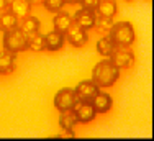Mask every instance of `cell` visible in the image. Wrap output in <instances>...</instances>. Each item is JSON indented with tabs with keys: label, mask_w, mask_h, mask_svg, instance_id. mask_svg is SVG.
Masks as SVG:
<instances>
[{
	"label": "cell",
	"mask_w": 154,
	"mask_h": 141,
	"mask_svg": "<svg viewBox=\"0 0 154 141\" xmlns=\"http://www.w3.org/2000/svg\"><path fill=\"white\" fill-rule=\"evenodd\" d=\"M120 72H122V70L110 61V58H105L94 66L92 80L100 89H108L120 79Z\"/></svg>",
	"instance_id": "cell-1"
},
{
	"label": "cell",
	"mask_w": 154,
	"mask_h": 141,
	"mask_svg": "<svg viewBox=\"0 0 154 141\" xmlns=\"http://www.w3.org/2000/svg\"><path fill=\"white\" fill-rule=\"evenodd\" d=\"M108 36L113 39L116 48H131L136 41V31H134L133 23H130V21L113 23Z\"/></svg>",
	"instance_id": "cell-2"
},
{
	"label": "cell",
	"mask_w": 154,
	"mask_h": 141,
	"mask_svg": "<svg viewBox=\"0 0 154 141\" xmlns=\"http://www.w3.org/2000/svg\"><path fill=\"white\" fill-rule=\"evenodd\" d=\"M2 44H3V49L17 54V53H21V51L28 49V36L20 28L10 30V31L3 33Z\"/></svg>",
	"instance_id": "cell-3"
},
{
	"label": "cell",
	"mask_w": 154,
	"mask_h": 141,
	"mask_svg": "<svg viewBox=\"0 0 154 141\" xmlns=\"http://www.w3.org/2000/svg\"><path fill=\"white\" fill-rule=\"evenodd\" d=\"M77 100L79 99H77L74 89L64 87V89H61V90H57L56 95H54V107H56V110H59V112L72 110L74 105L77 103Z\"/></svg>",
	"instance_id": "cell-4"
},
{
	"label": "cell",
	"mask_w": 154,
	"mask_h": 141,
	"mask_svg": "<svg viewBox=\"0 0 154 141\" xmlns=\"http://www.w3.org/2000/svg\"><path fill=\"white\" fill-rule=\"evenodd\" d=\"M110 61L120 70H123V69H130L136 62V56L130 48H116L110 56Z\"/></svg>",
	"instance_id": "cell-5"
},
{
	"label": "cell",
	"mask_w": 154,
	"mask_h": 141,
	"mask_svg": "<svg viewBox=\"0 0 154 141\" xmlns=\"http://www.w3.org/2000/svg\"><path fill=\"white\" fill-rule=\"evenodd\" d=\"M74 113L77 117V121L79 123H90V121L95 120L97 117V112H95L94 105H92V100H77V103L74 105Z\"/></svg>",
	"instance_id": "cell-6"
},
{
	"label": "cell",
	"mask_w": 154,
	"mask_h": 141,
	"mask_svg": "<svg viewBox=\"0 0 154 141\" xmlns=\"http://www.w3.org/2000/svg\"><path fill=\"white\" fill-rule=\"evenodd\" d=\"M64 36H66V41L74 48H82L89 41V33H87V30L80 28L75 23H72V27L64 33Z\"/></svg>",
	"instance_id": "cell-7"
},
{
	"label": "cell",
	"mask_w": 154,
	"mask_h": 141,
	"mask_svg": "<svg viewBox=\"0 0 154 141\" xmlns=\"http://www.w3.org/2000/svg\"><path fill=\"white\" fill-rule=\"evenodd\" d=\"M74 23L79 25L80 28L84 30H94V25H95V20H97V13H95V10H90V8H85V7H82L80 10H77L74 17Z\"/></svg>",
	"instance_id": "cell-8"
},
{
	"label": "cell",
	"mask_w": 154,
	"mask_h": 141,
	"mask_svg": "<svg viewBox=\"0 0 154 141\" xmlns=\"http://www.w3.org/2000/svg\"><path fill=\"white\" fill-rule=\"evenodd\" d=\"M98 90H100V87H98L92 79L82 80V82H79L74 89V92H75V95L79 100H92Z\"/></svg>",
	"instance_id": "cell-9"
},
{
	"label": "cell",
	"mask_w": 154,
	"mask_h": 141,
	"mask_svg": "<svg viewBox=\"0 0 154 141\" xmlns=\"http://www.w3.org/2000/svg\"><path fill=\"white\" fill-rule=\"evenodd\" d=\"M92 105L95 108V112L98 115H103V113H108L113 107V97L108 94V92H102L98 90L95 94V97L92 99Z\"/></svg>",
	"instance_id": "cell-10"
},
{
	"label": "cell",
	"mask_w": 154,
	"mask_h": 141,
	"mask_svg": "<svg viewBox=\"0 0 154 141\" xmlns=\"http://www.w3.org/2000/svg\"><path fill=\"white\" fill-rule=\"evenodd\" d=\"M64 43H66L64 33H59V31H56V30H53V31H49L45 35V49L46 51H51V53L61 51L62 46H64Z\"/></svg>",
	"instance_id": "cell-11"
},
{
	"label": "cell",
	"mask_w": 154,
	"mask_h": 141,
	"mask_svg": "<svg viewBox=\"0 0 154 141\" xmlns=\"http://www.w3.org/2000/svg\"><path fill=\"white\" fill-rule=\"evenodd\" d=\"M72 23H74V18H72L71 13L67 12H57L54 13V18H53V30H56V31L59 33H66L69 28L72 27Z\"/></svg>",
	"instance_id": "cell-12"
},
{
	"label": "cell",
	"mask_w": 154,
	"mask_h": 141,
	"mask_svg": "<svg viewBox=\"0 0 154 141\" xmlns=\"http://www.w3.org/2000/svg\"><path fill=\"white\" fill-rule=\"evenodd\" d=\"M17 67V54L7 49L0 51V74H10Z\"/></svg>",
	"instance_id": "cell-13"
},
{
	"label": "cell",
	"mask_w": 154,
	"mask_h": 141,
	"mask_svg": "<svg viewBox=\"0 0 154 141\" xmlns=\"http://www.w3.org/2000/svg\"><path fill=\"white\" fill-rule=\"evenodd\" d=\"M18 28H20L26 36H30V35H35V33L39 31V28H41V21H39V18L33 17V15L30 13V15H26L25 18L20 20Z\"/></svg>",
	"instance_id": "cell-14"
},
{
	"label": "cell",
	"mask_w": 154,
	"mask_h": 141,
	"mask_svg": "<svg viewBox=\"0 0 154 141\" xmlns=\"http://www.w3.org/2000/svg\"><path fill=\"white\" fill-rule=\"evenodd\" d=\"M18 23H20V18L17 15H13L8 8L0 12V31H10V30L18 28Z\"/></svg>",
	"instance_id": "cell-15"
},
{
	"label": "cell",
	"mask_w": 154,
	"mask_h": 141,
	"mask_svg": "<svg viewBox=\"0 0 154 141\" xmlns=\"http://www.w3.org/2000/svg\"><path fill=\"white\" fill-rule=\"evenodd\" d=\"M95 13L100 17L115 18V15L118 13V3H116V0H100L95 8Z\"/></svg>",
	"instance_id": "cell-16"
},
{
	"label": "cell",
	"mask_w": 154,
	"mask_h": 141,
	"mask_svg": "<svg viewBox=\"0 0 154 141\" xmlns=\"http://www.w3.org/2000/svg\"><path fill=\"white\" fill-rule=\"evenodd\" d=\"M8 10L18 18H25L31 12V3L28 0H10L8 2Z\"/></svg>",
	"instance_id": "cell-17"
},
{
	"label": "cell",
	"mask_w": 154,
	"mask_h": 141,
	"mask_svg": "<svg viewBox=\"0 0 154 141\" xmlns=\"http://www.w3.org/2000/svg\"><path fill=\"white\" fill-rule=\"evenodd\" d=\"M95 48H97V53L100 54V56H103V58H110V56H112V53L116 49V46H115V43H113V39L110 38L108 35L100 36V38L97 39V44H95Z\"/></svg>",
	"instance_id": "cell-18"
},
{
	"label": "cell",
	"mask_w": 154,
	"mask_h": 141,
	"mask_svg": "<svg viewBox=\"0 0 154 141\" xmlns=\"http://www.w3.org/2000/svg\"><path fill=\"white\" fill-rule=\"evenodd\" d=\"M59 128L64 130V131H71L74 130V127L79 121H77V117L74 113V110H64V112H59Z\"/></svg>",
	"instance_id": "cell-19"
},
{
	"label": "cell",
	"mask_w": 154,
	"mask_h": 141,
	"mask_svg": "<svg viewBox=\"0 0 154 141\" xmlns=\"http://www.w3.org/2000/svg\"><path fill=\"white\" fill-rule=\"evenodd\" d=\"M113 18H108V17H100V15H97V20H95V25L94 28L97 30L98 33H102V35H108L110 30L113 27Z\"/></svg>",
	"instance_id": "cell-20"
},
{
	"label": "cell",
	"mask_w": 154,
	"mask_h": 141,
	"mask_svg": "<svg viewBox=\"0 0 154 141\" xmlns=\"http://www.w3.org/2000/svg\"><path fill=\"white\" fill-rule=\"evenodd\" d=\"M28 49H31V51H46L45 49V36H43L39 31L28 36Z\"/></svg>",
	"instance_id": "cell-21"
},
{
	"label": "cell",
	"mask_w": 154,
	"mask_h": 141,
	"mask_svg": "<svg viewBox=\"0 0 154 141\" xmlns=\"http://www.w3.org/2000/svg\"><path fill=\"white\" fill-rule=\"evenodd\" d=\"M41 5L45 7L48 12H51V13H57V12H61V10L64 8L66 2H64V0H43Z\"/></svg>",
	"instance_id": "cell-22"
},
{
	"label": "cell",
	"mask_w": 154,
	"mask_h": 141,
	"mask_svg": "<svg viewBox=\"0 0 154 141\" xmlns=\"http://www.w3.org/2000/svg\"><path fill=\"white\" fill-rule=\"evenodd\" d=\"M100 0H80V5L85 7V8H90V10H95L98 5Z\"/></svg>",
	"instance_id": "cell-23"
},
{
	"label": "cell",
	"mask_w": 154,
	"mask_h": 141,
	"mask_svg": "<svg viewBox=\"0 0 154 141\" xmlns=\"http://www.w3.org/2000/svg\"><path fill=\"white\" fill-rule=\"evenodd\" d=\"M56 136H57V138H74L75 133L71 130V131H64V133H61V135H56Z\"/></svg>",
	"instance_id": "cell-24"
},
{
	"label": "cell",
	"mask_w": 154,
	"mask_h": 141,
	"mask_svg": "<svg viewBox=\"0 0 154 141\" xmlns=\"http://www.w3.org/2000/svg\"><path fill=\"white\" fill-rule=\"evenodd\" d=\"M8 8V0H0V12Z\"/></svg>",
	"instance_id": "cell-25"
},
{
	"label": "cell",
	"mask_w": 154,
	"mask_h": 141,
	"mask_svg": "<svg viewBox=\"0 0 154 141\" xmlns=\"http://www.w3.org/2000/svg\"><path fill=\"white\" fill-rule=\"evenodd\" d=\"M64 2H66V5H79L80 0H64Z\"/></svg>",
	"instance_id": "cell-26"
},
{
	"label": "cell",
	"mask_w": 154,
	"mask_h": 141,
	"mask_svg": "<svg viewBox=\"0 0 154 141\" xmlns=\"http://www.w3.org/2000/svg\"><path fill=\"white\" fill-rule=\"evenodd\" d=\"M28 2H30L31 5H41V3H43V0H28Z\"/></svg>",
	"instance_id": "cell-27"
},
{
	"label": "cell",
	"mask_w": 154,
	"mask_h": 141,
	"mask_svg": "<svg viewBox=\"0 0 154 141\" xmlns=\"http://www.w3.org/2000/svg\"><path fill=\"white\" fill-rule=\"evenodd\" d=\"M125 2H133V0H125Z\"/></svg>",
	"instance_id": "cell-28"
},
{
	"label": "cell",
	"mask_w": 154,
	"mask_h": 141,
	"mask_svg": "<svg viewBox=\"0 0 154 141\" xmlns=\"http://www.w3.org/2000/svg\"><path fill=\"white\" fill-rule=\"evenodd\" d=\"M148 2H151V0H148Z\"/></svg>",
	"instance_id": "cell-29"
}]
</instances>
